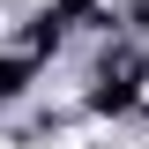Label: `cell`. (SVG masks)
Returning a JSON list of instances; mask_svg holds the SVG:
<instances>
[{"instance_id":"6da1fadb","label":"cell","mask_w":149,"mask_h":149,"mask_svg":"<svg viewBox=\"0 0 149 149\" xmlns=\"http://www.w3.org/2000/svg\"><path fill=\"white\" fill-rule=\"evenodd\" d=\"M0 149H15V142H8V134H0Z\"/></svg>"}]
</instances>
